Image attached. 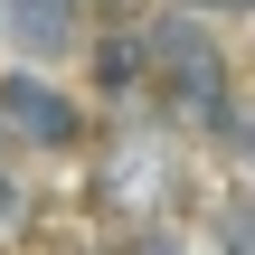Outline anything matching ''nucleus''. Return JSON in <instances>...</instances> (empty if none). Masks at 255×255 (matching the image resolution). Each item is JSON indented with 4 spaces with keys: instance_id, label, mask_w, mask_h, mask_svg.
<instances>
[{
    "instance_id": "f257e3e1",
    "label": "nucleus",
    "mask_w": 255,
    "mask_h": 255,
    "mask_svg": "<svg viewBox=\"0 0 255 255\" xmlns=\"http://www.w3.org/2000/svg\"><path fill=\"white\" fill-rule=\"evenodd\" d=\"M85 199L95 218L123 237V227H161V218H189V132L151 104H123L104 114L95 151H85Z\"/></svg>"
},
{
    "instance_id": "f03ea898",
    "label": "nucleus",
    "mask_w": 255,
    "mask_h": 255,
    "mask_svg": "<svg viewBox=\"0 0 255 255\" xmlns=\"http://www.w3.org/2000/svg\"><path fill=\"white\" fill-rule=\"evenodd\" d=\"M142 47H151V114H170L189 142H218V123L246 104V76H237L218 19H199L180 0H151L142 9Z\"/></svg>"
},
{
    "instance_id": "7ed1b4c3",
    "label": "nucleus",
    "mask_w": 255,
    "mask_h": 255,
    "mask_svg": "<svg viewBox=\"0 0 255 255\" xmlns=\"http://www.w3.org/2000/svg\"><path fill=\"white\" fill-rule=\"evenodd\" d=\"M95 132H104V104L76 95L57 66H0V142L9 151L76 161V151H95Z\"/></svg>"
},
{
    "instance_id": "20e7f679",
    "label": "nucleus",
    "mask_w": 255,
    "mask_h": 255,
    "mask_svg": "<svg viewBox=\"0 0 255 255\" xmlns=\"http://www.w3.org/2000/svg\"><path fill=\"white\" fill-rule=\"evenodd\" d=\"M95 28H104V9H95V0H9L0 47H9L19 66H76Z\"/></svg>"
},
{
    "instance_id": "39448f33",
    "label": "nucleus",
    "mask_w": 255,
    "mask_h": 255,
    "mask_svg": "<svg viewBox=\"0 0 255 255\" xmlns=\"http://www.w3.org/2000/svg\"><path fill=\"white\" fill-rule=\"evenodd\" d=\"M114 255H199V227L189 218H161V227H123Z\"/></svg>"
},
{
    "instance_id": "423d86ee",
    "label": "nucleus",
    "mask_w": 255,
    "mask_h": 255,
    "mask_svg": "<svg viewBox=\"0 0 255 255\" xmlns=\"http://www.w3.org/2000/svg\"><path fill=\"white\" fill-rule=\"evenodd\" d=\"M180 9H199V19H237V9H255V0H180Z\"/></svg>"
}]
</instances>
